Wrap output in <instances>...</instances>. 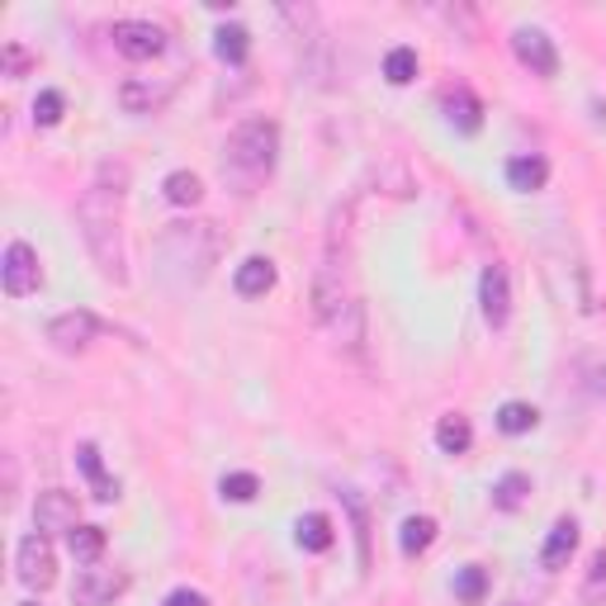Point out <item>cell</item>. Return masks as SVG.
Listing matches in <instances>:
<instances>
[{
	"label": "cell",
	"instance_id": "6da1fadb",
	"mask_svg": "<svg viewBox=\"0 0 606 606\" xmlns=\"http://www.w3.org/2000/svg\"><path fill=\"white\" fill-rule=\"evenodd\" d=\"M123 181L129 171L109 185V162L100 166V181H95L82 204H76V223H82V237L90 247L95 266H100L105 280L129 284V247H123Z\"/></svg>",
	"mask_w": 606,
	"mask_h": 606
},
{
	"label": "cell",
	"instance_id": "7a4b0ae2",
	"mask_svg": "<svg viewBox=\"0 0 606 606\" xmlns=\"http://www.w3.org/2000/svg\"><path fill=\"white\" fill-rule=\"evenodd\" d=\"M280 156V129L270 119H242L223 142V181L237 195H257Z\"/></svg>",
	"mask_w": 606,
	"mask_h": 606
},
{
	"label": "cell",
	"instance_id": "3957f363",
	"mask_svg": "<svg viewBox=\"0 0 606 606\" xmlns=\"http://www.w3.org/2000/svg\"><path fill=\"white\" fill-rule=\"evenodd\" d=\"M350 303L356 299L346 294V251L337 237H332L323 251V266H317V275H313V317L317 323H337Z\"/></svg>",
	"mask_w": 606,
	"mask_h": 606
},
{
	"label": "cell",
	"instance_id": "277c9868",
	"mask_svg": "<svg viewBox=\"0 0 606 606\" xmlns=\"http://www.w3.org/2000/svg\"><path fill=\"white\" fill-rule=\"evenodd\" d=\"M14 573H20V583L24 587H53L57 578V560H53V540H47L43 531L34 535H24L20 540V550H14Z\"/></svg>",
	"mask_w": 606,
	"mask_h": 606
},
{
	"label": "cell",
	"instance_id": "5b68a950",
	"mask_svg": "<svg viewBox=\"0 0 606 606\" xmlns=\"http://www.w3.org/2000/svg\"><path fill=\"white\" fill-rule=\"evenodd\" d=\"M109 39H115V47L129 62H152V57H162V47H166V34L148 20H119L109 29Z\"/></svg>",
	"mask_w": 606,
	"mask_h": 606
},
{
	"label": "cell",
	"instance_id": "8992f818",
	"mask_svg": "<svg viewBox=\"0 0 606 606\" xmlns=\"http://www.w3.org/2000/svg\"><path fill=\"white\" fill-rule=\"evenodd\" d=\"M0 280H6V294L10 299L34 294L39 284H43V266L34 257V247H29V242H10L6 247V266H0Z\"/></svg>",
	"mask_w": 606,
	"mask_h": 606
},
{
	"label": "cell",
	"instance_id": "52a82bcc",
	"mask_svg": "<svg viewBox=\"0 0 606 606\" xmlns=\"http://www.w3.org/2000/svg\"><path fill=\"white\" fill-rule=\"evenodd\" d=\"M123 587H129V578H123V573L86 564L82 573H76V583H72V602H76V606H109V602L123 593Z\"/></svg>",
	"mask_w": 606,
	"mask_h": 606
},
{
	"label": "cell",
	"instance_id": "ba28073f",
	"mask_svg": "<svg viewBox=\"0 0 606 606\" xmlns=\"http://www.w3.org/2000/svg\"><path fill=\"white\" fill-rule=\"evenodd\" d=\"M100 317L86 313V309H76V313H62L47 323V342H53L57 350H86L95 337H100Z\"/></svg>",
	"mask_w": 606,
	"mask_h": 606
},
{
	"label": "cell",
	"instance_id": "9c48e42d",
	"mask_svg": "<svg viewBox=\"0 0 606 606\" xmlns=\"http://www.w3.org/2000/svg\"><path fill=\"white\" fill-rule=\"evenodd\" d=\"M512 47H517L521 67H531V76H554V72H560V53H554L545 29H517Z\"/></svg>",
	"mask_w": 606,
	"mask_h": 606
},
{
	"label": "cell",
	"instance_id": "30bf717a",
	"mask_svg": "<svg viewBox=\"0 0 606 606\" xmlns=\"http://www.w3.org/2000/svg\"><path fill=\"white\" fill-rule=\"evenodd\" d=\"M478 303H484L488 327H507L512 317V284H507L502 266H484V280H478Z\"/></svg>",
	"mask_w": 606,
	"mask_h": 606
},
{
	"label": "cell",
	"instance_id": "8fae6325",
	"mask_svg": "<svg viewBox=\"0 0 606 606\" xmlns=\"http://www.w3.org/2000/svg\"><path fill=\"white\" fill-rule=\"evenodd\" d=\"M34 526L43 535L53 531H76V498L62 488H43L39 502H34Z\"/></svg>",
	"mask_w": 606,
	"mask_h": 606
},
{
	"label": "cell",
	"instance_id": "7c38bea8",
	"mask_svg": "<svg viewBox=\"0 0 606 606\" xmlns=\"http://www.w3.org/2000/svg\"><path fill=\"white\" fill-rule=\"evenodd\" d=\"M171 82H148V76H133V82L119 86V105L129 109V115H156L166 100H171Z\"/></svg>",
	"mask_w": 606,
	"mask_h": 606
},
{
	"label": "cell",
	"instance_id": "4fadbf2b",
	"mask_svg": "<svg viewBox=\"0 0 606 606\" xmlns=\"http://www.w3.org/2000/svg\"><path fill=\"white\" fill-rule=\"evenodd\" d=\"M445 119H451V129H459V133H478L484 129V100H478L469 86L445 90Z\"/></svg>",
	"mask_w": 606,
	"mask_h": 606
},
{
	"label": "cell",
	"instance_id": "5bb4252c",
	"mask_svg": "<svg viewBox=\"0 0 606 606\" xmlns=\"http://www.w3.org/2000/svg\"><path fill=\"white\" fill-rule=\"evenodd\" d=\"M573 550H578V521H573V517H560V521L550 526L540 560H545V569H564V564L573 560Z\"/></svg>",
	"mask_w": 606,
	"mask_h": 606
},
{
	"label": "cell",
	"instance_id": "9a60e30c",
	"mask_svg": "<svg viewBox=\"0 0 606 606\" xmlns=\"http://www.w3.org/2000/svg\"><path fill=\"white\" fill-rule=\"evenodd\" d=\"M232 284H237V294H242V299H261V294H270V290H275V261L247 257L242 266H237Z\"/></svg>",
	"mask_w": 606,
	"mask_h": 606
},
{
	"label": "cell",
	"instance_id": "2e32d148",
	"mask_svg": "<svg viewBox=\"0 0 606 606\" xmlns=\"http://www.w3.org/2000/svg\"><path fill=\"white\" fill-rule=\"evenodd\" d=\"M76 465H82V474L90 478V488H95V498H100V502H115V498H119V478H109V474H105L100 451H95L90 441L76 445Z\"/></svg>",
	"mask_w": 606,
	"mask_h": 606
},
{
	"label": "cell",
	"instance_id": "e0dca14e",
	"mask_svg": "<svg viewBox=\"0 0 606 606\" xmlns=\"http://www.w3.org/2000/svg\"><path fill=\"white\" fill-rule=\"evenodd\" d=\"M545 181H550V162H545V156H512V162H507V185L521 190V195L545 190Z\"/></svg>",
	"mask_w": 606,
	"mask_h": 606
},
{
	"label": "cell",
	"instance_id": "ac0fdd59",
	"mask_svg": "<svg viewBox=\"0 0 606 606\" xmlns=\"http://www.w3.org/2000/svg\"><path fill=\"white\" fill-rule=\"evenodd\" d=\"M436 445L445 455H465L474 445V426L469 418H459V412H445V418L436 422Z\"/></svg>",
	"mask_w": 606,
	"mask_h": 606
},
{
	"label": "cell",
	"instance_id": "d6986e66",
	"mask_svg": "<svg viewBox=\"0 0 606 606\" xmlns=\"http://www.w3.org/2000/svg\"><path fill=\"white\" fill-rule=\"evenodd\" d=\"M526 498H531V478L517 474V469L493 484V507H498V512H521Z\"/></svg>",
	"mask_w": 606,
	"mask_h": 606
},
{
	"label": "cell",
	"instance_id": "ffe728a7",
	"mask_svg": "<svg viewBox=\"0 0 606 606\" xmlns=\"http://www.w3.org/2000/svg\"><path fill=\"white\" fill-rule=\"evenodd\" d=\"M432 540H436V521L432 517H408L403 531H398V550H403L408 560H418V554L432 550Z\"/></svg>",
	"mask_w": 606,
	"mask_h": 606
},
{
	"label": "cell",
	"instance_id": "44dd1931",
	"mask_svg": "<svg viewBox=\"0 0 606 606\" xmlns=\"http://www.w3.org/2000/svg\"><path fill=\"white\" fill-rule=\"evenodd\" d=\"M294 540L303 550H313V554H323V550H332V521L323 517V512H309V517H299V526H294Z\"/></svg>",
	"mask_w": 606,
	"mask_h": 606
},
{
	"label": "cell",
	"instance_id": "7402d4cb",
	"mask_svg": "<svg viewBox=\"0 0 606 606\" xmlns=\"http://www.w3.org/2000/svg\"><path fill=\"white\" fill-rule=\"evenodd\" d=\"M214 53L223 62H232V67H242L247 53H251V34H247L242 24H223L218 34H214Z\"/></svg>",
	"mask_w": 606,
	"mask_h": 606
},
{
	"label": "cell",
	"instance_id": "603a6c76",
	"mask_svg": "<svg viewBox=\"0 0 606 606\" xmlns=\"http://www.w3.org/2000/svg\"><path fill=\"white\" fill-rule=\"evenodd\" d=\"M67 545L76 554V564H95L105 554V531L100 526H76V531H67Z\"/></svg>",
	"mask_w": 606,
	"mask_h": 606
},
{
	"label": "cell",
	"instance_id": "cb8c5ba5",
	"mask_svg": "<svg viewBox=\"0 0 606 606\" xmlns=\"http://www.w3.org/2000/svg\"><path fill=\"white\" fill-rule=\"evenodd\" d=\"M578 597H583V606H606V550H597L593 560H587Z\"/></svg>",
	"mask_w": 606,
	"mask_h": 606
},
{
	"label": "cell",
	"instance_id": "d4e9b609",
	"mask_svg": "<svg viewBox=\"0 0 606 606\" xmlns=\"http://www.w3.org/2000/svg\"><path fill=\"white\" fill-rule=\"evenodd\" d=\"M535 422H540V412H535L531 403H502V408H498V432H507V436L535 432Z\"/></svg>",
	"mask_w": 606,
	"mask_h": 606
},
{
	"label": "cell",
	"instance_id": "484cf974",
	"mask_svg": "<svg viewBox=\"0 0 606 606\" xmlns=\"http://www.w3.org/2000/svg\"><path fill=\"white\" fill-rule=\"evenodd\" d=\"M455 597L465 602V606H478L488 597V569L484 564H469V569H459L455 573Z\"/></svg>",
	"mask_w": 606,
	"mask_h": 606
},
{
	"label": "cell",
	"instance_id": "4316f807",
	"mask_svg": "<svg viewBox=\"0 0 606 606\" xmlns=\"http://www.w3.org/2000/svg\"><path fill=\"white\" fill-rule=\"evenodd\" d=\"M162 190H166V199L171 204H199V195H204V185H199V175L195 171H171L166 181H162Z\"/></svg>",
	"mask_w": 606,
	"mask_h": 606
},
{
	"label": "cell",
	"instance_id": "83f0119b",
	"mask_svg": "<svg viewBox=\"0 0 606 606\" xmlns=\"http://www.w3.org/2000/svg\"><path fill=\"white\" fill-rule=\"evenodd\" d=\"M385 76L393 86H408L412 76H418V53H412V47H393V53L385 57Z\"/></svg>",
	"mask_w": 606,
	"mask_h": 606
},
{
	"label": "cell",
	"instance_id": "f1b7e54d",
	"mask_svg": "<svg viewBox=\"0 0 606 606\" xmlns=\"http://www.w3.org/2000/svg\"><path fill=\"white\" fill-rule=\"evenodd\" d=\"M218 493H223L228 502H251V498L261 493V484H257V474H223Z\"/></svg>",
	"mask_w": 606,
	"mask_h": 606
},
{
	"label": "cell",
	"instance_id": "f546056e",
	"mask_svg": "<svg viewBox=\"0 0 606 606\" xmlns=\"http://www.w3.org/2000/svg\"><path fill=\"white\" fill-rule=\"evenodd\" d=\"M57 119H62V95L57 90H43L39 100H34V123H39V129H53Z\"/></svg>",
	"mask_w": 606,
	"mask_h": 606
},
{
	"label": "cell",
	"instance_id": "4dcf8cb0",
	"mask_svg": "<svg viewBox=\"0 0 606 606\" xmlns=\"http://www.w3.org/2000/svg\"><path fill=\"white\" fill-rule=\"evenodd\" d=\"M0 62H6V76H24L29 67H34V57H29L20 43H6V53H0Z\"/></svg>",
	"mask_w": 606,
	"mask_h": 606
},
{
	"label": "cell",
	"instance_id": "1f68e13d",
	"mask_svg": "<svg viewBox=\"0 0 606 606\" xmlns=\"http://www.w3.org/2000/svg\"><path fill=\"white\" fill-rule=\"evenodd\" d=\"M162 606H209V597L195 593V587H175V593H171Z\"/></svg>",
	"mask_w": 606,
	"mask_h": 606
},
{
	"label": "cell",
	"instance_id": "d6a6232c",
	"mask_svg": "<svg viewBox=\"0 0 606 606\" xmlns=\"http://www.w3.org/2000/svg\"><path fill=\"white\" fill-rule=\"evenodd\" d=\"M14 606H39V602H14Z\"/></svg>",
	"mask_w": 606,
	"mask_h": 606
},
{
	"label": "cell",
	"instance_id": "836d02e7",
	"mask_svg": "<svg viewBox=\"0 0 606 606\" xmlns=\"http://www.w3.org/2000/svg\"><path fill=\"white\" fill-rule=\"evenodd\" d=\"M507 606H521V602H507Z\"/></svg>",
	"mask_w": 606,
	"mask_h": 606
}]
</instances>
